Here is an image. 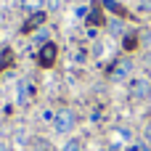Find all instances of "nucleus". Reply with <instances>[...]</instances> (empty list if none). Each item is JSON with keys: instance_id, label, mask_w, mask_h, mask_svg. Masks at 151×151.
I'll list each match as a JSON object with an SVG mask.
<instances>
[{"instance_id": "f257e3e1", "label": "nucleus", "mask_w": 151, "mask_h": 151, "mask_svg": "<svg viewBox=\"0 0 151 151\" xmlns=\"http://www.w3.org/2000/svg\"><path fill=\"white\" fill-rule=\"evenodd\" d=\"M74 125H77V114H74L72 109H61V111H56V117H53V130H56V133L66 135V133L74 130Z\"/></svg>"}, {"instance_id": "f03ea898", "label": "nucleus", "mask_w": 151, "mask_h": 151, "mask_svg": "<svg viewBox=\"0 0 151 151\" xmlns=\"http://www.w3.org/2000/svg\"><path fill=\"white\" fill-rule=\"evenodd\" d=\"M130 96L138 98V101L149 98V96H151V80H149V77H135V80L130 82Z\"/></svg>"}, {"instance_id": "7ed1b4c3", "label": "nucleus", "mask_w": 151, "mask_h": 151, "mask_svg": "<svg viewBox=\"0 0 151 151\" xmlns=\"http://www.w3.org/2000/svg\"><path fill=\"white\" fill-rule=\"evenodd\" d=\"M130 72H133V61H130V58H122V61L114 64V69H111L109 77H111L114 82H122L125 77H130Z\"/></svg>"}, {"instance_id": "20e7f679", "label": "nucleus", "mask_w": 151, "mask_h": 151, "mask_svg": "<svg viewBox=\"0 0 151 151\" xmlns=\"http://www.w3.org/2000/svg\"><path fill=\"white\" fill-rule=\"evenodd\" d=\"M53 58H56V45H53V42H45V45L40 48V64H42V66H50Z\"/></svg>"}, {"instance_id": "39448f33", "label": "nucleus", "mask_w": 151, "mask_h": 151, "mask_svg": "<svg viewBox=\"0 0 151 151\" xmlns=\"http://www.w3.org/2000/svg\"><path fill=\"white\" fill-rule=\"evenodd\" d=\"M16 98H19V106H24V104L29 101V82H27V80L19 82V88H16Z\"/></svg>"}, {"instance_id": "423d86ee", "label": "nucleus", "mask_w": 151, "mask_h": 151, "mask_svg": "<svg viewBox=\"0 0 151 151\" xmlns=\"http://www.w3.org/2000/svg\"><path fill=\"white\" fill-rule=\"evenodd\" d=\"M21 8L27 13H40V8H45V0H21Z\"/></svg>"}, {"instance_id": "0eeeda50", "label": "nucleus", "mask_w": 151, "mask_h": 151, "mask_svg": "<svg viewBox=\"0 0 151 151\" xmlns=\"http://www.w3.org/2000/svg\"><path fill=\"white\" fill-rule=\"evenodd\" d=\"M64 151H85V146H82V141H77V138H72L66 146H64Z\"/></svg>"}, {"instance_id": "6e6552de", "label": "nucleus", "mask_w": 151, "mask_h": 151, "mask_svg": "<svg viewBox=\"0 0 151 151\" xmlns=\"http://www.w3.org/2000/svg\"><path fill=\"white\" fill-rule=\"evenodd\" d=\"M61 5H64V0H45L48 11H61Z\"/></svg>"}, {"instance_id": "1a4fd4ad", "label": "nucleus", "mask_w": 151, "mask_h": 151, "mask_svg": "<svg viewBox=\"0 0 151 151\" xmlns=\"http://www.w3.org/2000/svg\"><path fill=\"white\" fill-rule=\"evenodd\" d=\"M104 5H106V8H111L114 13H122V8H119L117 3H111V0H104Z\"/></svg>"}, {"instance_id": "9d476101", "label": "nucleus", "mask_w": 151, "mask_h": 151, "mask_svg": "<svg viewBox=\"0 0 151 151\" xmlns=\"http://www.w3.org/2000/svg\"><path fill=\"white\" fill-rule=\"evenodd\" d=\"M146 141H149V143H151V125H149V127H146Z\"/></svg>"}, {"instance_id": "9b49d317", "label": "nucleus", "mask_w": 151, "mask_h": 151, "mask_svg": "<svg viewBox=\"0 0 151 151\" xmlns=\"http://www.w3.org/2000/svg\"><path fill=\"white\" fill-rule=\"evenodd\" d=\"M0 151H8V146H5V143H3V141H0Z\"/></svg>"}]
</instances>
